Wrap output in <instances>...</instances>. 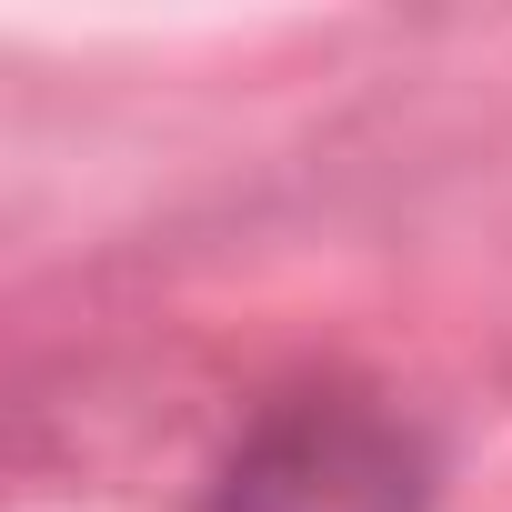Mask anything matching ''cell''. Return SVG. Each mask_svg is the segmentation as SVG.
I'll list each match as a JSON object with an SVG mask.
<instances>
[{"label": "cell", "mask_w": 512, "mask_h": 512, "mask_svg": "<svg viewBox=\"0 0 512 512\" xmlns=\"http://www.w3.org/2000/svg\"><path fill=\"white\" fill-rule=\"evenodd\" d=\"M432 462L372 402H292L251 432L211 492V512H422Z\"/></svg>", "instance_id": "cell-1"}]
</instances>
